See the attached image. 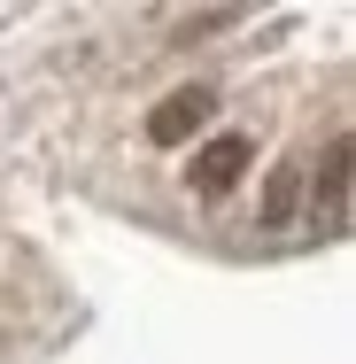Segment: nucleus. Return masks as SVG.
<instances>
[{
	"label": "nucleus",
	"mask_w": 356,
	"mask_h": 364,
	"mask_svg": "<svg viewBox=\"0 0 356 364\" xmlns=\"http://www.w3.org/2000/svg\"><path fill=\"white\" fill-rule=\"evenodd\" d=\"M210 109H217V85H178L171 101H155V117H147V140H155V147H178L194 124H202V117H210Z\"/></svg>",
	"instance_id": "obj_1"
},
{
	"label": "nucleus",
	"mask_w": 356,
	"mask_h": 364,
	"mask_svg": "<svg viewBox=\"0 0 356 364\" xmlns=\"http://www.w3.org/2000/svg\"><path fill=\"white\" fill-rule=\"evenodd\" d=\"M256 163V140L248 132H225V140H210L202 155H194V194H225L240 171Z\"/></svg>",
	"instance_id": "obj_2"
},
{
	"label": "nucleus",
	"mask_w": 356,
	"mask_h": 364,
	"mask_svg": "<svg viewBox=\"0 0 356 364\" xmlns=\"http://www.w3.org/2000/svg\"><path fill=\"white\" fill-rule=\"evenodd\" d=\"M318 210H325V218H341V210H349V140L325 147V171H318Z\"/></svg>",
	"instance_id": "obj_3"
},
{
	"label": "nucleus",
	"mask_w": 356,
	"mask_h": 364,
	"mask_svg": "<svg viewBox=\"0 0 356 364\" xmlns=\"http://www.w3.org/2000/svg\"><path fill=\"white\" fill-rule=\"evenodd\" d=\"M294 202H302V171H271V186H264V225H286Z\"/></svg>",
	"instance_id": "obj_4"
}]
</instances>
